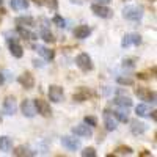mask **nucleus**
<instances>
[{"label":"nucleus","instance_id":"79ce46f5","mask_svg":"<svg viewBox=\"0 0 157 157\" xmlns=\"http://www.w3.org/2000/svg\"><path fill=\"white\" fill-rule=\"evenodd\" d=\"M151 2H155V0H151Z\"/></svg>","mask_w":157,"mask_h":157},{"label":"nucleus","instance_id":"ddd939ff","mask_svg":"<svg viewBox=\"0 0 157 157\" xmlns=\"http://www.w3.org/2000/svg\"><path fill=\"white\" fill-rule=\"evenodd\" d=\"M16 110H17L16 99L11 98V96L5 98V101H3V113H5V115H14Z\"/></svg>","mask_w":157,"mask_h":157},{"label":"nucleus","instance_id":"393cba45","mask_svg":"<svg viewBox=\"0 0 157 157\" xmlns=\"http://www.w3.org/2000/svg\"><path fill=\"white\" fill-rule=\"evenodd\" d=\"M116 82L120 85H124V86H132L134 85V78L129 77V75H118L116 77Z\"/></svg>","mask_w":157,"mask_h":157},{"label":"nucleus","instance_id":"9b49d317","mask_svg":"<svg viewBox=\"0 0 157 157\" xmlns=\"http://www.w3.org/2000/svg\"><path fill=\"white\" fill-rule=\"evenodd\" d=\"M61 145L66 148V149H69V151H77L78 148H80V140L66 135V137L61 138Z\"/></svg>","mask_w":157,"mask_h":157},{"label":"nucleus","instance_id":"39448f33","mask_svg":"<svg viewBox=\"0 0 157 157\" xmlns=\"http://www.w3.org/2000/svg\"><path fill=\"white\" fill-rule=\"evenodd\" d=\"M72 134H74L75 137L90 138V137H93V129H91V126L82 123V124H77L75 127H72Z\"/></svg>","mask_w":157,"mask_h":157},{"label":"nucleus","instance_id":"5701e85b","mask_svg":"<svg viewBox=\"0 0 157 157\" xmlns=\"http://www.w3.org/2000/svg\"><path fill=\"white\" fill-rule=\"evenodd\" d=\"M17 33L24 38V39H30V41H33V39H36V35L30 30H27L25 27H22V25H17Z\"/></svg>","mask_w":157,"mask_h":157},{"label":"nucleus","instance_id":"b1692460","mask_svg":"<svg viewBox=\"0 0 157 157\" xmlns=\"http://www.w3.org/2000/svg\"><path fill=\"white\" fill-rule=\"evenodd\" d=\"M11 8L13 10H27L29 8V0H11Z\"/></svg>","mask_w":157,"mask_h":157},{"label":"nucleus","instance_id":"4468645a","mask_svg":"<svg viewBox=\"0 0 157 157\" xmlns=\"http://www.w3.org/2000/svg\"><path fill=\"white\" fill-rule=\"evenodd\" d=\"M104 126H105L107 130H115L116 129V120L110 110H104Z\"/></svg>","mask_w":157,"mask_h":157},{"label":"nucleus","instance_id":"72a5a7b5","mask_svg":"<svg viewBox=\"0 0 157 157\" xmlns=\"http://www.w3.org/2000/svg\"><path fill=\"white\" fill-rule=\"evenodd\" d=\"M47 5H49L52 10H57V8H58V2H57V0H47Z\"/></svg>","mask_w":157,"mask_h":157},{"label":"nucleus","instance_id":"4c0bfd02","mask_svg":"<svg viewBox=\"0 0 157 157\" xmlns=\"http://www.w3.org/2000/svg\"><path fill=\"white\" fill-rule=\"evenodd\" d=\"M149 113H151V118H152V120L155 121V120H157V115H155V110H154V112H149Z\"/></svg>","mask_w":157,"mask_h":157},{"label":"nucleus","instance_id":"58836bf2","mask_svg":"<svg viewBox=\"0 0 157 157\" xmlns=\"http://www.w3.org/2000/svg\"><path fill=\"white\" fill-rule=\"evenodd\" d=\"M3 82H5V77H3V74H2V72H0V85H2Z\"/></svg>","mask_w":157,"mask_h":157},{"label":"nucleus","instance_id":"f257e3e1","mask_svg":"<svg viewBox=\"0 0 157 157\" xmlns=\"http://www.w3.org/2000/svg\"><path fill=\"white\" fill-rule=\"evenodd\" d=\"M123 16L129 21H140L143 17V8L138 5H127L123 8Z\"/></svg>","mask_w":157,"mask_h":157},{"label":"nucleus","instance_id":"412c9836","mask_svg":"<svg viewBox=\"0 0 157 157\" xmlns=\"http://www.w3.org/2000/svg\"><path fill=\"white\" fill-rule=\"evenodd\" d=\"M113 116L116 118L118 121H121V123H127L129 121V115H127V109L121 107V109H118L113 112Z\"/></svg>","mask_w":157,"mask_h":157},{"label":"nucleus","instance_id":"473e14b6","mask_svg":"<svg viewBox=\"0 0 157 157\" xmlns=\"http://www.w3.org/2000/svg\"><path fill=\"white\" fill-rule=\"evenodd\" d=\"M123 66H124V68H126V66H127V68H134V60H132V58L124 60V61H123Z\"/></svg>","mask_w":157,"mask_h":157},{"label":"nucleus","instance_id":"20e7f679","mask_svg":"<svg viewBox=\"0 0 157 157\" xmlns=\"http://www.w3.org/2000/svg\"><path fill=\"white\" fill-rule=\"evenodd\" d=\"M35 109H36V112L41 115V116H44V118H49L50 115H52V109H50V104L47 102V101H44V99H36L35 102Z\"/></svg>","mask_w":157,"mask_h":157},{"label":"nucleus","instance_id":"ea45409f","mask_svg":"<svg viewBox=\"0 0 157 157\" xmlns=\"http://www.w3.org/2000/svg\"><path fill=\"white\" fill-rule=\"evenodd\" d=\"M140 155H151V152L149 151H143V152H140Z\"/></svg>","mask_w":157,"mask_h":157},{"label":"nucleus","instance_id":"1a4fd4ad","mask_svg":"<svg viewBox=\"0 0 157 157\" xmlns=\"http://www.w3.org/2000/svg\"><path fill=\"white\" fill-rule=\"evenodd\" d=\"M17 82L22 85V88L25 90H32L35 86V77L30 74V72H24L17 77Z\"/></svg>","mask_w":157,"mask_h":157},{"label":"nucleus","instance_id":"bb28decb","mask_svg":"<svg viewBox=\"0 0 157 157\" xmlns=\"http://www.w3.org/2000/svg\"><path fill=\"white\" fill-rule=\"evenodd\" d=\"M135 113L138 115V116H149V107L148 105H145V104H138V105L135 107Z\"/></svg>","mask_w":157,"mask_h":157},{"label":"nucleus","instance_id":"c85d7f7f","mask_svg":"<svg viewBox=\"0 0 157 157\" xmlns=\"http://www.w3.org/2000/svg\"><path fill=\"white\" fill-rule=\"evenodd\" d=\"M13 154L17 155V157H22V155H33V152H30L29 148H25V146H17L14 151H13Z\"/></svg>","mask_w":157,"mask_h":157},{"label":"nucleus","instance_id":"a211bd4d","mask_svg":"<svg viewBox=\"0 0 157 157\" xmlns=\"http://www.w3.org/2000/svg\"><path fill=\"white\" fill-rule=\"evenodd\" d=\"M115 104L118 107H124V109H129V107H132V99H130L129 96H116L115 98Z\"/></svg>","mask_w":157,"mask_h":157},{"label":"nucleus","instance_id":"0eeeda50","mask_svg":"<svg viewBox=\"0 0 157 157\" xmlns=\"http://www.w3.org/2000/svg\"><path fill=\"white\" fill-rule=\"evenodd\" d=\"M63 96H64V91H63L61 86H58V85H50L49 86V99L52 102H55V104L61 102Z\"/></svg>","mask_w":157,"mask_h":157},{"label":"nucleus","instance_id":"7ed1b4c3","mask_svg":"<svg viewBox=\"0 0 157 157\" xmlns=\"http://www.w3.org/2000/svg\"><path fill=\"white\" fill-rule=\"evenodd\" d=\"M91 11H93L98 17H102V19H110V17L113 16V11H112L109 6L102 5V3H94V5H91Z\"/></svg>","mask_w":157,"mask_h":157},{"label":"nucleus","instance_id":"7c9ffc66","mask_svg":"<svg viewBox=\"0 0 157 157\" xmlns=\"http://www.w3.org/2000/svg\"><path fill=\"white\" fill-rule=\"evenodd\" d=\"M83 123L88 124V126H91V127H94V126H98V118L96 116H85L83 118Z\"/></svg>","mask_w":157,"mask_h":157},{"label":"nucleus","instance_id":"a19ab883","mask_svg":"<svg viewBox=\"0 0 157 157\" xmlns=\"http://www.w3.org/2000/svg\"><path fill=\"white\" fill-rule=\"evenodd\" d=\"M3 5V0H0V6H2Z\"/></svg>","mask_w":157,"mask_h":157},{"label":"nucleus","instance_id":"e433bc0d","mask_svg":"<svg viewBox=\"0 0 157 157\" xmlns=\"http://www.w3.org/2000/svg\"><path fill=\"white\" fill-rule=\"evenodd\" d=\"M33 2L38 5V6H41V5H44V0H33Z\"/></svg>","mask_w":157,"mask_h":157},{"label":"nucleus","instance_id":"f03ea898","mask_svg":"<svg viewBox=\"0 0 157 157\" xmlns=\"http://www.w3.org/2000/svg\"><path fill=\"white\" fill-rule=\"evenodd\" d=\"M75 63H77V66L80 68L83 72L93 71V68H94L93 61H91V57H90L88 54H85V52H82V54H78V55H77V58H75Z\"/></svg>","mask_w":157,"mask_h":157},{"label":"nucleus","instance_id":"2f4dec72","mask_svg":"<svg viewBox=\"0 0 157 157\" xmlns=\"http://www.w3.org/2000/svg\"><path fill=\"white\" fill-rule=\"evenodd\" d=\"M82 157H96V149L94 148H85L82 152H80Z\"/></svg>","mask_w":157,"mask_h":157},{"label":"nucleus","instance_id":"dca6fc26","mask_svg":"<svg viewBox=\"0 0 157 157\" xmlns=\"http://www.w3.org/2000/svg\"><path fill=\"white\" fill-rule=\"evenodd\" d=\"M90 33H91V29L88 25H78V27L74 29V36L77 39H85V38H88Z\"/></svg>","mask_w":157,"mask_h":157},{"label":"nucleus","instance_id":"9d476101","mask_svg":"<svg viewBox=\"0 0 157 157\" xmlns=\"http://www.w3.org/2000/svg\"><path fill=\"white\" fill-rule=\"evenodd\" d=\"M21 110L24 113V116L27 118H33L36 115V109H35V104L30 101V99H24L22 104H21Z\"/></svg>","mask_w":157,"mask_h":157},{"label":"nucleus","instance_id":"f3484780","mask_svg":"<svg viewBox=\"0 0 157 157\" xmlns=\"http://www.w3.org/2000/svg\"><path fill=\"white\" fill-rule=\"evenodd\" d=\"M88 98H90V91L83 86H80L78 91H75V93L72 94V99L75 102H85V101H88Z\"/></svg>","mask_w":157,"mask_h":157},{"label":"nucleus","instance_id":"423d86ee","mask_svg":"<svg viewBox=\"0 0 157 157\" xmlns=\"http://www.w3.org/2000/svg\"><path fill=\"white\" fill-rule=\"evenodd\" d=\"M135 94L143 99V101H148L151 104H155V91H151L149 88H145V86H138L135 90Z\"/></svg>","mask_w":157,"mask_h":157},{"label":"nucleus","instance_id":"cd10ccee","mask_svg":"<svg viewBox=\"0 0 157 157\" xmlns=\"http://www.w3.org/2000/svg\"><path fill=\"white\" fill-rule=\"evenodd\" d=\"M115 154H118V155H130V154H134V149L130 146H118L115 149Z\"/></svg>","mask_w":157,"mask_h":157},{"label":"nucleus","instance_id":"2eb2a0df","mask_svg":"<svg viewBox=\"0 0 157 157\" xmlns=\"http://www.w3.org/2000/svg\"><path fill=\"white\" fill-rule=\"evenodd\" d=\"M130 132H132L134 135H143L146 132V124L138 121V120L130 121Z\"/></svg>","mask_w":157,"mask_h":157},{"label":"nucleus","instance_id":"c9c22d12","mask_svg":"<svg viewBox=\"0 0 157 157\" xmlns=\"http://www.w3.org/2000/svg\"><path fill=\"white\" fill-rule=\"evenodd\" d=\"M110 0H96V3H102V5H107Z\"/></svg>","mask_w":157,"mask_h":157},{"label":"nucleus","instance_id":"6ab92c4d","mask_svg":"<svg viewBox=\"0 0 157 157\" xmlns=\"http://www.w3.org/2000/svg\"><path fill=\"white\" fill-rule=\"evenodd\" d=\"M13 149V140L6 135H2L0 137V151L3 152H10Z\"/></svg>","mask_w":157,"mask_h":157},{"label":"nucleus","instance_id":"a878e982","mask_svg":"<svg viewBox=\"0 0 157 157\" xmlns=\"http://www.w3.org/2000/svg\"><path fill=\"white\" fill-rule=\"evenodd\" d=\"M41 38L44 39L46 43H49V44H54L55 43V36L50 33V30H47V29H43L41 30Z\"/></svg>","mask_w":157,"mask_h":157},{"label":"nucleus","instance_id":"f704fd0d","mask_svg":"<svg viewBox=\"0 0 157 157\" xmlns=\"http://www.w3.org/2000/svg\"><path fill=\"white\" fill-rule=\"evenodd\" d=\"M137 75H138V78H141V80H146V78H148V75L143 74V72H140V74H137Z\"/></svg>","mask_w":157,"mask_h":157},{"label":"nucleus","instance_id":"c756f323","mask_svg":"<svg viewBox=\"0 0 157 157\" xmlns=\"http://www.w3.org/2000/svg\"><path fill=\"white\" fill-rule=\"evenodd\" d=\"M52 22H54L57 27H60V29H63V27H66V21H64L60 14H55L54 16V19H52Z\"/></svg>","mask_w":157,"mask_h":157},{"label":"nucleus","instance_id":"aec40b11","mask_svg":"<svg viewBox=\"0 0 157 157\" xmlns=\"http://www.w3.org/2000/svg\"><path fill=\"white\" fill-rule=\"evenodd\" d=\"M36 50H38V54L39 55H43L46 60H54V57H55V52L52 50V49H47V47H44V46H36Z\"/></svg>","mask_w":157,"mask_h":157},{"label":"nucleus","instance_id":"f8f14e48","mask_svg":"<svg viewBox=\"0 0 157 157\" xmlns=\"http://www.w3.org/2000/svg\"><path fill=\"white\" fill-rule=\"evenodd\" d=\"M8 46H10V52H11V55H13V57H14V58H22V55H24V49H22V46L16 41V39L8 38Z\"/></svg>","mask_w":157,"mask_h":157},{"label":"nucleus","instance_id":"4be33fe9","mask_svg":"<svg viewBox=\"0 0 157 157\" xmlns=\"http://www.w3.org/2000/svg\"><path fill=\"white\" fill-rule=\"evenodd\" d=\"M16 24L22 25V27H35V19L30 16H21V17H16Z\"/></svg>","mask_w":157,"mask_h":157},{"label":"nucleus","instance_id":"6e6552de","mask_svg":"<svg viewBox=\"0 0 157 157\" xmlns=\"http://www.w3.org/2000/svg\"><path fill=\"white\" fill-rule=\"evenodd\" d=\"M141 44V36L138 33H127L124 35L123 41H121V47H129V46H138Z\"/></svg>","mask_w":157,"mask_h":157}]
</instances>
